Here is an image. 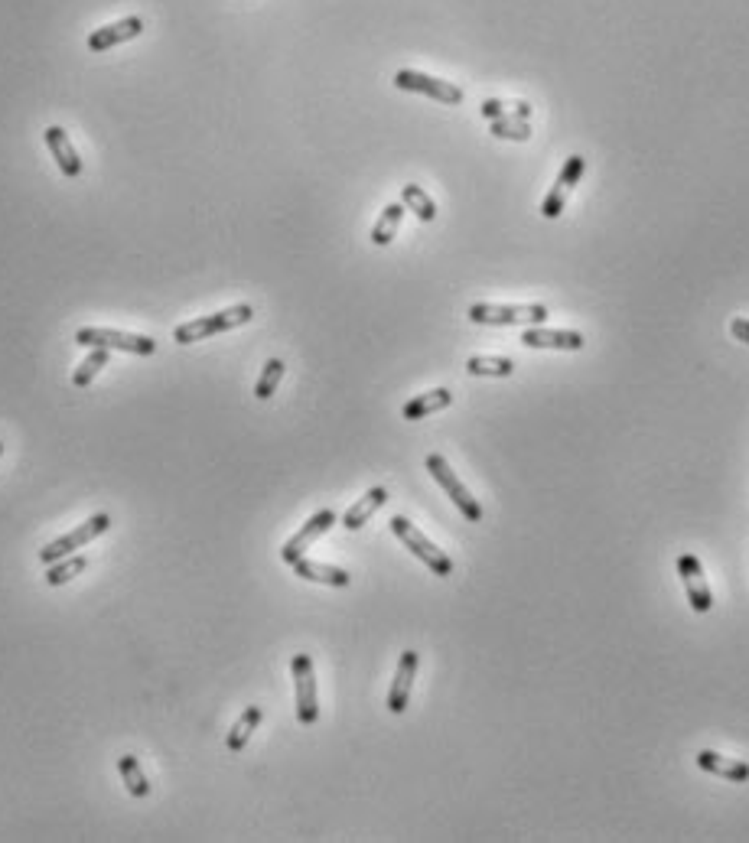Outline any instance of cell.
Returning a JSON list of instances; mask_svg holds the SVG:
<instances>
[{
	"label": "cell",
	"instance_id": "603a6c76",
	"mask_svg": "<svg viewBox=\"0 0 749 843\" xmlns=\"http://www.w3.org/2000/svg\"><path fill=\"white\" fill-rule=\"evenodd\" d=\"M466 372L489 375V378H509V375H515V362L502 359V355H473V359L466 362Z\"/></svg>",
	"mask_w": 749,
	"mask_h": 843
},
{
	"label": "cell",
	"instance_id": "44dd1931",
	"mask_svg": "<svg viewBox=\"0 0 749 843\" xmlns=\"http://www.w3.org/2000/svg\"><path fill=\"white\" fill-rule=\"evenodd\" d=\"M401 219H404V202H391V206H385V212L378 215V222L372 228V241L378 248H385L395 241L398 235V228H401Z\"/></svg>",
	"mask_w": 749,
	"mask_h": 843
},
{
	"label": "cell",
	"instance_id": "9a60e30c",
	"mask_svg": "<svg viewBox=\"0 0 749 843\" xmlns=\"http://www.w3.org/2000/svg\"><path fill=\"white\" fill-rule=\"evenodd\" d=\"M43 137H46V147H49V153H53V160L59 163V170L66 173L69 180H75V176L82 173V160H79V153H75V147H72L69 134L62 131V127H46V131H43Z\"/></svg>",
	"mask_w": 749,
	"mask_h": 843
},
{
	"label": "cell",
	"instance_id": "9c48e42d",
	"mask_svg": "<svg viewBox=\"0 0 749 843\" xmlns=\"http://www.w3.org/2000/svg\"><path fill=\"white\" fill-rule=\"evenodd\" d=\"M333 525H336V512H333V508H323V512H316V515L307 521V525H303V528L294 534V538H290V541L281 547V560H284V564L294 567L300 557H307L310 547L320 541L323 534L333 528Z\"/></svg>",
	"mask_w": 749,
	"mask_h": 843
},
{
	"label": "cell",
	"instance_id": "5bb4252c",
	"mask_svg": "<svg viewBox=\"0 0 749 843\" xmlns=\"http://www.w3.org/2000/svg\"><path fill=\"white\" fill-rule=\"evenodd\" d=\"M522 346L528 349H567V352H577L583 349V336L580 332H570V329H525L522 332Z\"/></svg>",
	"mask_w": 749,
	"mask_h": 843
},
{
	"label": "cell",
	"instance_id": "ffe728a7",
	"mask_svg": "<svg viewBox=\"0 0 749 843\" xmlns=\"http://www.w3.org/2000/svg\"><path fill=\"white\" fill-rule=\"evenodd\" d=\"M261 720H264L261 707H248L245 713H241V717L235 720V726H232V733L225 736L228 752H241V749H245L248 739H251V733H255L258 726H261Z\"/></svg>",
	"mask_w": 749,
	"mask_h": 843
},
{
	"label": "cell",
	"instance_id": "d6986e66",
	"mask_svg": "<svg viewBox=\"0 0 749 843\" xmlns=\"http://www.w3.org/2000/svg\"><path fill=\"white\" fill-rule=\"evenodd\" d=\"M453 404V394L447 388H434V391H427V394H417V398H411L408 404H404V420H424L430 414H437L443 411V407H450Z\"/></svg>",
	"mask_w": 749,
	"mask_h": 843
},
{
	"label": "cell",
	"instance_id": "f1b7e54d",
	"mask_svg": "<svg viewBox=\"0 0 749 843\" xmlns=\"http://www.w3.org/2000/svg\"><path fill=\"white\" fill-rule=\"evenodd\" d=\"M492 134L502 137V140H528L531 137V127L528 121H492Z\"/></svg>",
	"mask_w": 749,
	"mask_h": 843
},
{
	"label": "cell",
	"instance_id": "d4e9b609",
	"mask_svg": "<svg viewBox=\"0 0 749 843\" xmlns=\"http://www.w3.org/2000/svg\"><path fill=\"white\" fill-rule=\"evenodd\" d=\"M118 772H121V782L128 785V791L134 798H147L150 795V782H147V775L141 769V762H137V756H121L118 759Z\"/></svg>",
	"mask_w": 749,
	"mask_h": 843
},
{
	"label": "cell",
	"instance_id": "30bf717a",
	"mask_svg": "<svg viewBox=\"0 0 749 843\" xmlns=\"http://www.w3.org/2000/svg\"><path fill=\"white\" fill-rule=\"evenodd\" d=\"M583 170H587V160H583L580 153H574V157H567L561 176H557V183L551 186V193L544 196V202H541V215H544V219H557V215L564 212V206H567V193L580 183Z\"/></svg>",
	"mask_w": 749,
	"mask_h": 843
},
{
	"label": "cell",
	"instance_id": "6da1fadb",
	"mask_svg": "<svg viewBox=\"0 0 749 843\" xmlns=\"http://www.w3.org/2000/svg\"><path fill=\"white\" fill-rule=\"evenodd\" d=\"M251 319H255V310H251L248 303H238V306H228V310L209 313V316H199V319H193V323L176 326L173 339L180 342V346H193V342L212 339V336H222V332H228V329L245 326V323H251Z\"/></svg>",
	"mask_w": 749,
	"mask_h": 843
},
{
	"label": "cell",
	"instance_id": "52a82bcc",
	"mask_svg": "<svg viewBox=\"0 0 749 843\" xmlns=\"http://www.w3.org/2000/svg\"><path fill=\"white\" fill-rule=\"evenodd\" d=\"M108 528H111V518H108V515H92V518L85 521L82 528H75V531H69V534H62L59 541H53V544H46V547H43V551H40L43 567L56 564V560H62V557H69V551H79V547H85L88 541L101 538V534H105Z\"/></svg>",
	"mask_w": 749,
	"mask_h": 843
},
{
	"label": "cell",
	"instance_id": "3957f363",
	"mask_svg": "<svg viewBox=\"0 0 749 843\" xmlns=\"http://www.w3.org/2000/svg\"><path fill=\"white\" fill-rule=\"evenodd\" d=\"M469 319L486 326H541L548 319V306L544 303H522V306H499V303H473L469 306Z\"/></svg>",
	"mask_w": 749,
	"mask_h": 843
},
{
	"label": "cell",
	"instance_id": "ac0fdd59",
	"mask_svg": "<svg viewBox=\"0 0 749 843\" xmlns=\"http://www.w3.org/2000/svg\"><path fill=\"white\" fill-rule=\"evenodd\" d=\"M294 570H297V577L300 580H310V583H326V586H349L352 583V577L346 570H339V567H329V564H320V560H307V557H300L297 564H294Z\"/></svg>",
	"mask_w": 749,
	"mask_h": 843
},
{
	"label": "cell",
	"instance_id": "4316f807",
	"mask_svg": "<svg viewBox=\"0 0 749 843\" xmlns=\"http://www.w3.org/2000/svg\"><path fill=\"white\" fill-rule=\"evenodd\" d=\"M105 365H108V349H92V355H88V359L72 372V385L75 388H88Z\"/></svg>",
	"mask_w": 749,
	"mask_h": 843
},
{
	"label": "cell",
	"instance_id": "484cf974",
	"mask_svg": "<svg viewBox=\"0 0 749 843\" xmlns=\"http://www.w3.org/2000/svg\"><path fill=\"white\" fill-rule=\"evenodd\" d=\"M85 567H88L85 557H62V560H56V564L46 567V583L49 586H66L69 580L79 577Z\"/></svg>",
	"mask_w": 749,
	"mask_h": 843
},
{
	"label": "cell",
	"instance_id": "4fadbf2b",
	"mask_svg": "<svg viewBox=\"0 0 749 843\" xmlns=\"http://www.w3.org/2000/svg\"><path fill=\"white\" fill-rule=\"evenodd\" d=\"M141 33H144V20L141 17H124V20L108 23V27H101V30H95L92 36H88V49H92V53H105V49L118 46V43H128V40H134V36H141Z\"/></svg>",
	"mask_w": 749,
	"mask_h": 843
},
{
	"label": "cell",
	"instance_id": "8992f818",
	"mask_svg": "<svg viewBox=\"0 0 749 843\" xmlns=\"http://www.w3.org/2000/svg\"><path fill=\"white\" fill-rule=\"evenodd\" d=\"M290 671H294V687H297V720L303 726H313L316 720H320V697H316L313 658L310 655H294Z\"/></svg>",
	"mask_w": 749,
	"mask_h": 843
},
{
	"label": "cell",
	"instance_id": "277c9868",
	"mask_svg": "<svg viewBox=\"0 0 749 843\" xmlns=\"http://www.w3.org/2000/svg\"><path fill=\"white\" fill-rule=\"evenodd\" d=\"M75 342L88 349H121L131 355H154L157 342L150 336H134V332H118V329H101V326H82L75 332Z\"/></svg>",
	"mask_w": 749,
	"mask_h": 843
},
{
	"label": "cell",
	"instance_id": "8fae6325",
	"mask_svg": "<svg viewBox=\"0 0 749 843\" xmlns=\"http://www.w3.org/2000/svg\"><path fill=\"white\" fill-rule=\"evenodd\" d=\"M678 577L684 583V593H688L691 609L694 612H710V606H714V596H710V586H707L701 560H697L694 554H681L678 557Z\"/></svg>",
	"mask_w": 749,
	"mask_h": 843
},
{
	"label": "cell",
	"instance_id": "7a4b0ae2",
	"mask_svg": "<svg viewBox=\"0 0 749 843\" xmlns=\"http://www.w3.org/2000/svg\"><path fill=\"white\" fill-rule=\"evenodd\" d=\"M391 531H395V538H398L404 547H408V551H411L417 560H421V564H424L430 573H434V577H450V573H453V560L443 554L440 547L430 541L424 531H417L408 518H401V515L391 518Z\"/></svg>",
	"mask_w": 749,
	"mask_h": 843
},
{
	"label": "cell",
	"instance_id": "5b68a950",
	"mask_svg": "<svg viewBox=\"0 0 749 843\" xmlns=\"http://www.w3.org/2000/svg\"><path fill=\"white\" fill-rule=\"evenodd\" d=\"M427 472L440 482V489L453 498V505L460 508L466 521H473V525H476V521H482V505L476 502L473 495H469L466 485L456 479V472L450 469V463H447V459H443L440 453H430V456H427Z\"/></svg>",
	"mask_w": 749,
	"mask_h": 843
},
{
	"label": "cell",
	"instance_id": "cb8c5ba5",
	"mask_svg": "<svg viewBox=\"0 0 749 843\" xmlns=\"http://www.w3.org/2000/svg\"><path fill=\"white\" fill-rule=\"evenodd\" d=\"M401 202H404V209L414 212L421 222H434V219H437V202L430 199L421 186H414V183L404 186V189H401Z\"/></svg>",
	"mask_w": 749,
	"mask_h": 843
},
{
	"label": "cell",
	"instance_id": "ba28073f",
	"mask_svg": "<svg viewBox=\"0 0 749 843\" xmlns=\"http://www.w3.org/2000/svg\"><path fill=\"white\" fill-rule=\"evenodd\" d=\"M395 85L401 88V92L427 95V98H434V101H443V105H460V101H463V88L460 85L434 79V75H424V72H414V69H401L395 75Z\"/></svg>",
	"mask_w": 749,
	"mask_h": 843
},
{
	"label": "cell",
	"instance_id": "2e32d148",
	"mask_svg": "<svg viewBox=\"0 0 749 843\" xmlns=\"http://www.w3.org/2000/svg\"><path fill=\"white\" fill-rule=\"evenodd\" d=\"M697 769H704L710 775H720V778H727V782H749V765L740 762V759H727V756H720V752H710V749H701L697 752Z\"/></svg>",
	"mask_w": 749,
	"mask_h": 843
},
{
	"label": "cell",
	"instance_id": "83f0119b",
	"mask_svg": "<svg viewBox=\"0 0 749 843\" xmlns=\"http://www.w3.org/2000/svg\"><path fill=\"white\" fill-rule=\"evenodd\" d=\"M284 362L281 359H271L268 365H264V372L258 378V385H255V398L258 401H268L271 394L277 391V385H281V378H284Z\"/></svg>",
	"mask_w": 749,
	"mask_h": 843
},
{
	"label": "cell",
	"instance_id": "f546056e",
	"mask_svg": "<svg viewBox=\"0 0 749 843\" xmlns=\"http://www.w3.org/2000/svg\"><path fill=\"white\" fill-rule=\"evenodd\" d=\"M730 332L740 342H746L749 346V319H743V316H736V319H730Z\"/></svg>",
	"mask_w": 749,
	"mask_h": 843
},
{
	"label": "cell",
	"instance_id": "e0dca14e",
	"mask_svg": "<svg viewBox=\"0 0 749 843\" xmlns=\"http://www.w3.org/2000/svg\"><path fill=\"white\" fill-rule=\"evenodd\" d=\"M385 502H388V489H385V485H375V489H368V492L359 498V502H355V505L349 508V512L342 515V528L359 531V528L365 525V521L372 518V515L378 512V508L385 505Z\"/></svg>",
	"mask_w": 749,
	"mask_h": 843
},
{
	"label": "cell",
	"instance_id": "7c38bea8",
	"mask_svg": "<svg viewBox=\"0 0 749 843\" xmlns=\"http://www.w3.org/2000/svg\"><path fill=\"white\" fill-rule=\"evenodd\" d=\"M417 664H421V658H417V651H404L401 661H398V671H395V681H391V691H388V710L391 713H404L408 710V700H411V687H414V678H417Z\"/></svg>",
	"mask_w": 749,
	"mask_h": 843
},
{
	"label": "cell",
	"instance_id": "7402d4cb",
	"mask_svg": "<svg viewBox=\"0 0 749 843\" xmlns=\"http://www.w3.org/2000/svg\"><path fill=\"white\" fill-rule=\"evenodd\" d=\"M482 118H489V121H528L531 118V105H525V101H499V98H489V101H482Z\"/></svg>",
	"mask_w": 749,
	"mask_h": 843
},
{
	"label": "cell",
	"instance_id": "4dcf8cb0",
	"mask_svg": "<svg viewBox=\"0 0 749 843\" xmlns=\"http://www.w3.org/2000/svg\"><path fill=\"white\" fill-rule=\"evenodd\" d=\"M0 456H4V443H0Z\"/></svg>",
	"mask_w": 749,
	"mask_h": 843
}]
</instances>
